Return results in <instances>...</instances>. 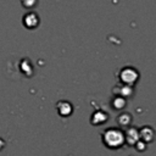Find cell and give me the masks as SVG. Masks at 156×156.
<instances>
[{
  "label": "cell",
  "instance_id": "1",
  "mask_svg": "<svg viewBox=\"0 0 156 156\" xmlns=\"http://www.w3.org/2000/svg\"><path fill=\"white\" fill-rule=\"evenodd\" d=\"M104 140H105V144L108 145L110 147H119L123 143V135L119 133V130L110 129V130H106L104 135Z\"/></svg>",
  "mask_w": 156,
  "mask_h": 156
}]
</instances>
